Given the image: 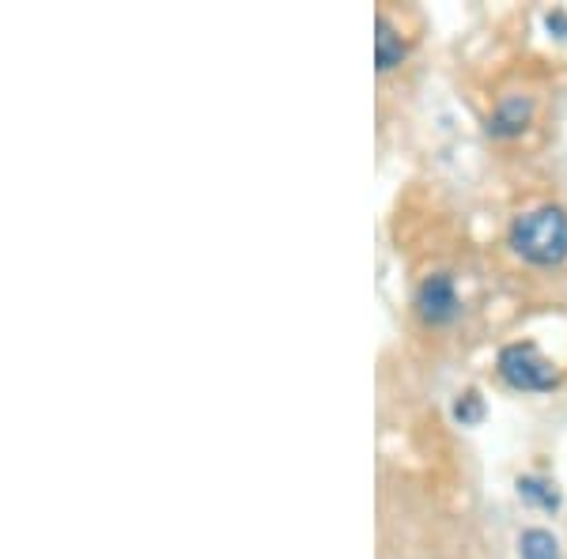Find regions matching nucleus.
Returning a JSON list of instances; mask_svg holds the SVG:
<instances>
[{
    "label": "nucleus",
    "instance_id": "nucleus-1",
    "mask_svg": "<svg viewBox=\"0 0 567 559\" xmlns=\"http://www.w3.org/2000/svg\"><path fill=\"white\" fill-rule=\"evenodd\" d=\"M511 246L534 265H560L567 258V216L564 208L542 205L518 216L511 227Z\"/></svg>",
    "mask_w": 567,
    "mask_h": 559
},
{
    "label": "nucleus",
    "instance_id": "nucleus-2",
    "mask_svg": "<svg viewBox=\"0 0 567 559\" xmlns=\"http://www.w3.org/2000/svg\"><path fill=\"white\" fill-rule=\"evenodd\" d=\"M499 374L515 390H548L556 386V366L534 344H507L499 352Z\"/></svg>",
    "mask_w": 567,
    "mask_h": 559
},
{
    "label": "nucleus",
    "instance_id": "nucleus-3",
    "mask_svg": "<svg viewBox=\"0 0 567 559\" xmlns=\"http://www.w3.org/2000/svg\"><path fill=\"white\" fill-rule=\"evenodd\" d=\"M416 307L427 322H451V318L458 314V291H454L451 277H432L420 283Z\"/></svg>",
    "mask_w": 567,
    "mask_h": 559
},
{
    "label": "nucleus",
    "instance_id": "nucleus-4",
    "mask_svg": "<svg viewBox=\"0 0 567 559\" xmlns=\"http://www.w3.org/2000/svg\"><path fill=\"white\" fill-rule=\"evenodd\" d=\"M401 58H405V39L393 31L390 20H379L374 23V61H379V69L401 65Z\"/></svg>",
    "mask_w": 567,
    "mask_h": 559
},
{
    "label": "nucleus",
    "instance_id": "nucleus-5",
    "mask_svg": "<svg viewBox=\"0 0 567 559\" xmlns=\"http://www.w3.org/2000/svg\"><path fill=\"white\" fill-rule=\"evenodd\" d=\"M529 117V99L515 95V99H503V106L496 110V117H492V130L496 133H518L526 125Z\"/></svg>",
    "mask_w": 567,
    "mask_h": 559
},
{
    "label": "nucleus",
    "instance_id": "nucleus-6",
    "mask_svg": "<svg viewBox=\"0 0 567 559\" xmlns=\"http://www.w3.org/2000/svg\"><path fill=\"white\" fill-rule=\"evenodd\" d=\"M518 548H523V559H560L556 537L545 534V529H526L523 540H518Z\"/></svg>",
    "mask_w": 567,
    "mask_h": 559
},
{
    "label": "nucleus",
    "instance_id": "nucleus-7",
    "mask_svg": "<svg viewBox=\"0 0 567 559\" xmlns=\"http://www.w3.org/2000/svg\"><path fill=\"white\" fill-rule=\"evenodd\" d=\"M518 491H523L529 503H542V507H548V510H553L556 503H560V495H556L553 488H548L545 480H534V476H526V480H518Z\"/></svg>",
    "mask_w": 567,
    "mask_h": 559
}]
</instances>
